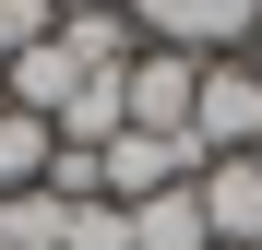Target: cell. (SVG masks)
Masks as SVG:
<instances>
[{"mask_svg": "<svg viewBox=\"0 0 262 250\" xmlns=\"http://www.w3.org/2000/svg\"><path fill=\"white\" fill-rule=\"evenodd\" d=\"M48 119H36V107H0V202H12V191H36V179H48Z\"/></svg>", "mask_w": 262, "mask_h": 250, "instance_id": "52a82bcc", "label": "cell"}, {"mask_svg": "<svg viewBox=\"0 0 262 250\" xmlns=\"http://www.w3.org/2000/svg\"><path fill=\"white\" fill-rule=\"evenodd\" d=\"M238 60H250V72H262V24H250V48H238Z\"/></svg>", "mask_w": 262, "mask_h": 250, "instance_id": "30bf717a", "label": "cell"}, {"mask_svg": "<svg viewBox=\"0 0 262 250\" xmlns=\"http://www.w3.org/2000/svg\"><path fill=\"white\" fill-rule=\"evenodd\" d=\"M119 12L143 24V48H191V60H227V48H250L262 0H119Z\"/></svg>", "mask_w": 262, "mask_h": 250, "instance_id": "6da1fadb", "label": "cell"}, {"mask_svg": "<svg viewBox=\"0 0 262 250\" xmlns=\"http://www.w3.org/2000/svg\"><path fill=\"white\" fill-rule=\"evenodd\" d=\"M48 12H119V0H48Z\"/></svg>", "mask_w": 262, "mask_h": 250, "instance_id": "9c48e42d", "label": "cell"}, {"mask_svg": "<svg viewBox=\"0 0 262 250\" xmlns=\"http://www.w3.org/2000/svg\"><path fill=\"white\" fill-rule=\"evenodd\" d=\"M250 167H262V143H250Z\"/></svg>", "mask_w": 262, "mask_h": 250, "instance_id": "8fae6325", "label": "cell"}, {"mask_svg": "<svg viewBox=\"0 0 262 250\" xmlns=\"http://www.w3.org/2000/svg\"><path fill=\"white\" fill-rule=\"evenodd\" d=\"M191 143L203 155H250L262 143V72L227 48V60H203V83H191Z\"/></svg>", "mask_w": 262, "mask_h": 250, "instance_id": "7a4b0ae2", "label": "cell"}, {"mask_svg": "<svg viewBox=\"0 0 262 250\" xmlns=\"http://www.w3.org/2000/svg\"><path fill=\"white\" fill-rule=\"evenodd\" d=\"M191 202H203L214 250H262V167H250V155H203Z\"/></svg>", "mask_w": 262, "mask_h": 250, "instance_id": "5b68a950", "label": "cell"}, {"mask_svg": "<svg viewBox=\"0 0 262 250\" xmlns=\"http://www.w3.org/2000/svg\"><path fill=\"white\" fill-rule=\"evenodd\" d=\"M96 179H107V202H155V191H191V179H203V143H191V131H119V143L96 155Z\"/></svg>", "mask_w": 262, "mask_h": 250, "instance_id": "3957f363", "label": "cell"}, {"mask_svg": "<svg viewBox=\"0 0 262 250\" xmlns=\"http://www.w3.org/2000/svg\"><path fill=\"white\" fill-rule=\"evenodd\" d=\"M119 215H131V250H214V226H203V202H191V191L119 202Z\"/></svg>", "mask_w": 262, "mask_h": 250, "instance_id": "8992f818", "label": "cell"}, {"mask_svg": "<svg viewBox=\"0 0 262 250\" xmlns=\"http://www.w3.org/2000/svg\"><path fill=\"white\" fill-rule=\"evenodd\" d=\"M60 250H131V215H119V202H72Z\"/></svg>", "mask_w": 262, "mask_h": 250, "instance_id": "ba28073f", "label": "cell"}, {"mask_svg": "<svg viewBox=\"0 0 262 250\" xmlns=\"http://www.w3.org/2000/svg\"><path fill=\"white\" fill-rule=\"evenodd\" d=\"M191 83H203V60H191V48H131V72H119L131 131H191Z\"/></svg>", "mask_w": 262, "mask_h": 250, "instance_id": "277c9868", "label": "cell"}]
</instances>
